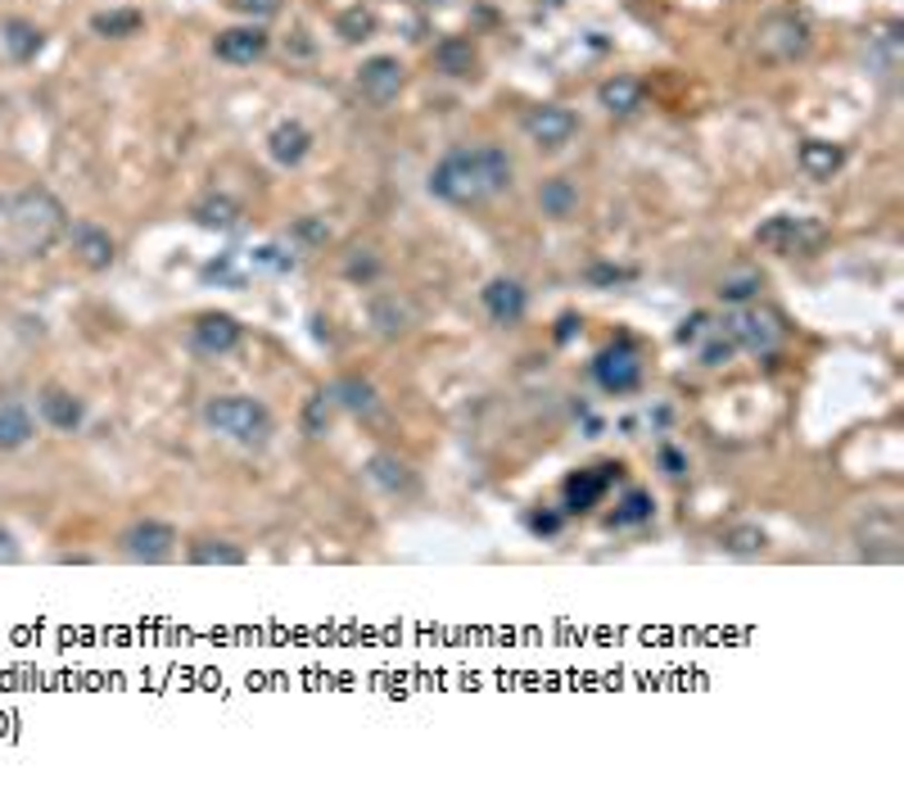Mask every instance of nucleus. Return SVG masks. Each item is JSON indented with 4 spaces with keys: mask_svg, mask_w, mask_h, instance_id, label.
<instances>
[{
    "mask_svg": "<svg viewBox=\"0 0 904 792\" xmlns=\"http://www.w3.org/2000/svg\"><path fill=\"white\" fill-rule=\"evenodd\" d=\"M525 304H529V295H525V286L511 281V277H494L489 286H484V308H489V317H494L498 326L520 321V317H525Z\"/></svg>",
    "mask_w": 904,
    "mask_h": 792,
    "instance_id": "nucleus-17",
    "label": "nucleus"
},
{
    "mask_svg": "<svg viewBox=\"0 0 904 792\" xmlns=\"http://www.w3.org/2000/svg\"><path fill=\"white\" fill-rule=\"evenodd\" d=\"M575 336V317H562V331H556V340H570Z\"/></svg>",
    "mask_w": 904,
    "mask_h": 792,
    "instance_id": "nucleus-47",
    "label": "nucleus"
},
{
    "mask_svg": "<svg viewBox=\"0 0 904 792\" xmlns=\"http://www.w3.org/2000/svg\"><path fill=\"white\" fill-rule=\"evenodd\" d=\"M249 258H254V268H262V273H290L295 268V254H286L281 245H262Z\"/></svg>",
    "mask_w": 904,
    "mask_h": 792,
    "instance_id": "nucleus-36",
    "label": "nucleus"
},
{
    "mask_svg": "<svg viewBox=\"0 0 904 792\" xmlns=\"http://www.w3.org/2000/svg\"><path fill=\"white\" fill-rule=\"evenodd\" d=\"M525 131H529V141L538 150H562L579 131V118L570 109H562V105H538V109L525 113Z\"/></svg>",
    "mask_w": 904,
    "mask_h": 792,
    "instance_id": "nucleus-10",
    "label": "nucleus"
},
{
    "mask_svg": "<svg viewBox=\"0 0 904 792\" xmlns=\"http://www.w3.org/2000/svg\"><path fill=\"white\" fill-rule=\"evenodd\" d=\"M634 273H624V268H593V281H629Z\"/></svg>",
    "mask_w": 904,
    "mask_h": 792,
    "instance_id": "nucleus-46",
    "label": "nucleus"
},
{
    "mask_svg": "<svg viewBox=\"0 0 904 792\" xmlns=\"http://www.w3.org/2000/svg\"><path fill=\"white\" fill-rule=\"evenodd\" d=\"M755 240L764 245V249H774V254H809L814 245H823V227L818 222H809V218H769L759 231H755Z\"/></svg>",
    "mask_w": 904,
    "mask_h": 792,
    "instance_id": "nucleus-7",
    "label": "nucleus"
},
{
    "mask_svg": "<svg viewBox=\"0 0 904 792\" xmlns=\"http://www.w3.org/2000/svg\"><path fill=\"white\" fill-rule=\"evenodd\" d=\"M122 553L131 557V562H146V566H155V562H168L172 557V548H177V531L168 521H131L127 531H122Z\"/></svg>",
    "mask_w": 904,
    "mask_h": 792,
    "instance_id": "nucleus-6",
    "label": "nucleus"
},
{
    "mask_svg": "<svg viewBox=\"0 0 904 792\" xmlns=\"http://www.w3.org/2000/svg\"><path fill=\"white\" fill-rule=\"evenodd\" d=\"M376 268L380 263L371 258V249H354V258H349V277L358 281V277H376Z\"/></svg>",
    "mask_w": 904,
    "mask_h": 792,
    "instance_id": "nucleus-41",
    "label": "nucleus"
},
{
    "mask_svg": "<svg viewBox=\"0 0 904 792\" xmlns=\"http://www.w3.org/2000/svg\"><path fill=\"white\" fill-rule=\"evenodd\" d=\"M619 476L615 462H602V467H588V472H575L566 481V512H593L597 498L610 489V481Z\"/></svg>",
    "mask_w": 904,
    "mask_h": 792,
    "instance_id": "nucleus-15",
    "label": "nucleus"
},
{
    "mask_svg": "<svg viewBox=\"0 0 904 792\" xmlns=\"http://www.w3.org/2000/svg\"><path fill=\"white\" fill-rule=\"evenodd\" d=\"M755 290H759V277H755V273H737V277H724V281H719V299H724V304H746Z\"/></svg>",
    "mask_w": 904,
    "mask_h": 792,
    "instance_id": "nucleus-35",
    "label": "nucleus"
},
{
    "mask_svg": "<svg viewBox=\"0 0 904 792\" xmlns=\"http://www.w3.org/2000/svg\"><path fill=\"white\" fill-rule=\"evenodd\" d=\"M733 349H737V345H733V336H728V331H715V336L702 345V354H697V358H702V367H724V363L733 358Z\"/></svg>",
    "mask_w": 904,
    "mask_h": 792,
    "instance_id": "nucleus-37",
    "label": "nucleus"
},
{
    "mask_svg": "<svg viewBox=\"0 0 904 792\" xmlns=\"http://www.w3.org/2000/svg\"><path fill=\"white\" fill-rule=\"evenodd\" d=\"M860 553L873 557V562H895L900 557V516L895 507H873L864 521H860Z\"/></svg>",
    "mask_w": 904,
    "mask_h": 792,
    "instance_id": "nucleus-8",
    "label": "nucleus"
},
{
    "mask_svg": "<svg viewBox=\"0 0 904 792\" xmlns=\"http://www.w3.org/2000/svg\"><path fill=\"white\" fill-rule=\"evenodd\" d=\"M652 512H656L652 494H647V489H629V494L619 498V507H615L610 525H643V521H652Z\"/></svg>",
    "mask_w": 904,
    "mask_h": 792,
    "instance_id": "nucleus-31",
    "label": "nucleus"
},
{
    "mask_svg": "<svg viewBox=\"0 0 904 792\" xmlns=\"http://www.w3.org/2000/svg\"><path fill=\"white\" fill-rule=\"evenodd\" d=\"M330 394L321 389V394H312V399H308V408H304V430L308 435H326V426H330Z\"/></svg>",
    "mask_w": 904,
    "mask_h": 792,
    "instance_id": "nucleus-34",
    "label": "nucleus"
},
{
    "mask_svg": "<svg viewBox=\"0 0 904 792\" xmlns=\"http://www.w3.org/2000/svg\"><path fill=\"white\" fill-rule=\"evenodd\" d=\"M407 321H411V313H407L394 295H376V299H371V326H376L380 336H403Z\"/></svg>",
    "mask_w": 904,
    "mask_h": 792,
    "instance_id": "nucleus-28",
    "label": "nucleus"
},
{
    "mask_svg": "<svg viewBox=\"0 0 904 792\" xmlns=\"http://www.w3.org/2000/svg\"><path fill=\"white\" fill-rule=\"evenodd\" d=\"M842 164H846V150L837 141H805L801 146V168L809 177H818V181H827L832 172H842Z\"/></svg>",
    "mask_w": 904,
    "mask_h": 792,
    "instance_id": "nucleus-24",
    "label": "nucleus"
},
{
    "mask_svg": "<svg viewBox=\"0 0 904 792\" xmlns=\"http://www.w3.org/2000/svg\"><path fill=\"white\" fill-rule=\"evenodd\" d=\"M593 376H597V385H602L606 394H629V389L643 385V358H638V349H634L629 340H615L610 349L597 354Z\"/></svg>",
    "mask_w": 904,
    "mask_h": 792,
    "instance_id": "nucleus-5",
    "label": "nucleus"
},
{
    "mask_svg": "<svg viewBox=\"0 0 904 792\" xmlns=\"http://www.w3.org/2000/svg\"><path fill=\"white\" fill-rule=\"evenodd\" d=\"M358 87H362L367 100L389 105V100L403 91V63H398L394 55H376V59H367L362 69H358Z\"/></svg>",
    "mask_w": 904,
    "mask_h": 792,
    "instance_id": "nucleus-14",
    "label": "nucleus"
},
{
    "mask_svg": "<svg viewBox=\"0 0 904 792\" xmlns=\"http://www.w3.org/2000/svg\"><path fill=\"white\" fill-rule=\"evenodd\" d=\"M141 28H146V14H141V10H100V14H91V32H96V37H109V41L136 37Z\"/></svg>",
    "mask_w": 904,
    "mask_h": 792,
    "instance_id": "nucleus-27",
    "label": "nucleus"
},
{
    "mask_svg": "<svg viewBox=\"0 0 904 792\" xmlns=\"http://www.w3.org/2000/svg\"><path fill=\"white\" fill-rule=\"evenodd\" d=\"M724 326H728L733 345H742V349H751V354H769V349L778 345V336H783L778 317L764 313V308H737Z\"/></svg>",
    "mask_w": 904,
    "mask_h": 792,
    "instance_id": "nucleus-9",
    "label": "nucleus"
},
{
    "mask_svg": "<svg viewBox=\"0 0 904 792\" xmlns=\"http://www.w3.org/2000/svg\"><path fill=\"white\" fill-rule=\"evenodd\" d=\"M529 525H534L538 535H556V531H562V516H552V512H534V516H529Z\"/></svg>",
    "mask_w": 904,
    "mask_h": 792,
    "instance_id": "nucleus-45",
    "label": "nucleus"
},
{
    "mask_svg": "<svg viewBox=\"0 0 904 792\" xmlns=\"http://www.w3.org/2000/svg\"><path fill=\"white\" fill-rule=\"evenodd\" d=\"M190 562L195 566H245V553L236 544H222V539H199L190 548Z\"/></svg>",
    "mask_w": 904,
    "mask_h": 792,
    "instance_id": "nucleus-30",
    "label": "nucleus"
},
{
    "mask_svg": "<svg viewBox=\"0 0 904 792\" xmlns=\"http://www.w3.org/2000/svg\"><path fill=\"white\" fill-rule=\"evenodd\" d=\"M240 336H245V326L231 317V313H199L195 317V326H190V340H195V349L199 354H231L236 345H240Z\"/></svg>",
    "mask_w": 904,
    "mask_h": 792,
    "instance_id": "nucleus-13",
    "label": "nucleus"
},
{
    "mask_svg": "<svg viewBox=\"0 0 904 792\" xmlns=\"http://www.w3.org/2000/svg\"><path fill=\"white\" fill-rule=\"evenodd\" d=\"M68 245H73V254L82 258V268H91V273L113 268V258H118V240L100 222H91V218L68 227Z\"/></svg>",
    "mask_w": 904,
    "mask_h": 792,
    "instance_id": "nucleus-11",
    "label": "nucleus"
},
{
    "mask_svg": "<svg viewBox=\"0 0 904 792\" xmlns=\"http://www.w3.org/2000/svg\"><path fill=\"white\" fill-rule=\"evenodd\" d=\"M814 46V28L805 14L796 10H774L755 23V55L764 63H792V59H805Z\"/></svg>",
    "mask_w": 904,
    "mask_h": 792,
    "instance_id": "nucleus-4",
    "label": "nucleus"
},
{
    "mask_svg": "<svg viewBox=\"0 0 904 792\" xmlns=\"http://www.w3.org/2000/svg\"><path fill=\"white\" fill-rule=\"evenodd\" d=\"M435 63H439V73H448V78H475L479 50H475L466 37H444V41L435 46Z\"/></svg>",
    "mask_w": 904,
    "mask_h": 792,
    "instance_id": "nucleus-21",
    "label": "nucleus"
},
{
    "mask_svg": "<svg viewBox=\"0 0 904 792\" xmlns=\"http://www.w3.org/2000/svg\"><path fill=\"white\" fill-rule=\"evenodd\" d=\"M32 435H37V422H32L28 404L6 394V399H0V453H14L23 444H32Z\"/></svg>",
    "mask_w": 904,
    "mask_h": 792,
    "instance_id": "nucleus-18",
    "label": "nucleus"
},
{
    "mask_svg": "<svg viewBox=\"0 0 904 792\" xmlns=\"http://www.w3.org/2000/svg\"><path fill=\"white\" fill-rule=\"evenodd\" d=\"M37 413H41V422L50 430H63V435L82 430V422H87V404L78 399L73 389H63V385H46L37 394Z\"/></svg>",
    "mask_w": 904,
    "mask_h": 792,
    "instance_id": "nucleus-12",
    "label": "nucleus"
},
{
    "mask_svg": "<svg viewBox=\"0 0 904 792\" xmlns=\"http://www.w3.org/2000/svg\"><path fill=\"white\" fill-rule=\"evenodd\" d=\"M0 263H19V254H14V222H10V195H0Z\"/></svg>",
    "mask_w": 904,
    "mask_h": 792,
    "instance_id": "nucleus-39",
    "label": "nucleus"
},
{
    "mask_svg": "<svg viewBox=\"0 0 904 792\" xmlns=\"http://www.w3.org/2000/svg\"><path fill=\"white\" fill-rule=\"evenodd\" d=\"M575 205H579V190H575V181H566V177H552V181H543V186H538V209H543L547 218H570V214H575Z\"/></svg>",
    "mask_w": 904,
    "mask_h": 792,
    "instance_id": "nucleus-26",
    "label": "nucleus"
},
{
    "mask_svg": "<svg viewBox=\"0 0 904 792\" xmlns=\"http://www.w3.org/2000/svg\"><path fill=\"white\" fill-rule=\"evenodd\" d=\"M23 557V548H19V539L6 531V525H0V566H14Z\"/></svg>",
    "mask_w": 904,
    "mask_h": 792,
    "instance_id": "nucleus-42",
    "label": "nucleus"
},
{
    "mask_svg": "<svg viewBox=\"0 0 904 792\" xmlns=\"http://www.w3.org/2000/svg\"><path fill=\"white\" fill-rule=\"evenodd\" d=\"M330 394H335V399L349 408V413H371V408H376V385H371V380H358V376H344Z\"/></svg>",
    "mask_w": 904,
    "mask_h": 792,
    "instance_id": "nucleus-29",
    "label": "nucleus"
},
{
    "mask_svg": "<svg viewBox=\"0 0 904 792\" xmlns=\"http://www.w3.org/2000/svg\"><path fill=\"white\" fill-rule=\"evenodd\" d=\"M227 6L245 19H271V14H281L286 0H227Z\"/></svg>",
    "mask_w": 904,
    "mask_h": 792,
    "instance_id": "nucleus-40",
    "label": "nucleus"
},
{
    "mask_svg": "<svg viewBox=\"0 0 904 792\" xmlns=\"http://www.w3.org/2000/svg\"><path fill=\"white\" fill-rule=\"evenodd\" d=\"M715 331V317L711 313H692L683 326H678V345H702V336Z\"/></svg>",
    "mask_w": 904,
    "mask_h": 792,
    "instance_id": "nucleus-38",
    "label": "nucleus"
},
{
    "mask_svg": "<svg viewBox=\"0 0 904 792\" xmlns=\"http://www.w3.org/2000/svg\"><path fill=\"white\" fill-rule=\"evenodd\" d=\"M203 422L236 444H267L271 439V413L258 399H245V394H218V399H208Z\"/></svg>",
    "mask_w": 904,
    "mask_h": 792,
    "instance_id": "nucleus-3",
    "label": "nucleus"
},
{
    "mask_svg": "<svg viewBox=\"0 0 904 792\" xmlns=\"http://www.w3.org/2000/svg\"><path fill=\"white\" fill-rule=\"evenodd\" d=\"M299 236H304V240H312V245H326V240H330V227H326V222H317V218H304V222H299Z\"/></svg>",
    "mask_w": 904,
    "mask_h": 792,
    "instance_id": "nucleus-44",
    "label": "nucleus"
},
{
    "mask_svg": "<svg viewBox=\"0 0 904 792\" xmlns=\"http://www.w3.org/2000/svg\"><path fill=\"white\" fill-rule=\"evenodd\" d=\"M308 150H312V131H308L304 122L286 118V122H276V127H271L267 155H271L276 164H281V168H299V164L308 159Z\"/></svg>",
    "mask_w": 904,
    "mask_h": 792,
    "instance_id": "nucleus-16",
    "label": "nucleus"
},
{
    "mask_svg": "<svg viewBox=\"0 0 904 792\" xmlns=\"http://www.w3.org/2000/svg\"><path fill=\"white\" fill-rule=\"evenodd\" d=\"M335 32H339L344 41H367V37H376V14H371L367 6H349V10L339 14Z\"/></svg>",
    "mask_w": 904,
    "mask_h": 792,
    "instance_id": "nucleus-32",
    "label": "nucleus"
},
{
    "mask_svg": "<svg viewBox=\"0 0 904 792\" xmlns=\"http://www.w3.org/2000/svg\"><path fill=\"white\" fill-rule=\"evenodd\" d=\"M660 472H665V476H674V481H678V476H683V472H687V457H683V453H678V448H660Z\"/></svg>",
    "mask_w": 904,
    "mask_h": 792,
    "instance_id": "nucleus-43",
    "label": "nucleus"
},
{
    "mask_svg": "<svg viewBox=\"0 0 904 792\" xmlns=\"http://www.w3.org/2000/svg\"><path fill=\"white\" fill-rule=\"evenodd\" d=\"M10 222H14V254H19V263L46 258L68 236V209L59 205V195L46 190V186L10 190Z\"/></svg>",
    "mask_w": 904,
    "mask_h": 792,
    "instance_id": "nucleus-2",
    "label": "nucleus"
},
{
    "mask_svg": "<svg viewBox=\"0 0 904 792\" xmlns=\"http://www.w3.org/2000/svg\"><path fill=\"white\" fill-rule=\"evenodd\" d=\"M190 218H195L203 231H236V227H240V205L227 200V195H208V200L195 205Z\"/></svg>",
    "mask_w": 904,
    "mask_h": 792,
    "instance_id": "nucleus-23",
    "label": "nucleus"
},
{
    "mask_svg": "<svg viewBox=\"0 0 904 792\" xmlns=\"http://www.w3.org/2000/svg\"><path fill=\"white\" fill-rule=\"evenodd\" d=\"M213 50H218V59H227V63H254V59L267 55V32L254 28V23H249V28H227V32H218Z\"/></svg>",
    "mask_w": 904,
    "mask_h": 792,
    "instance_id": "nucleus-19",
    "label": "nucleus"
},
{
    "mask_svg": "<svg viewBox=\"0 0 904 792\" xmlns=\"http://www.w3.org/2000/svg\"><path fill=\"white\" fill-rule=\"evenodd\" d=\"M516 177V164L503 146H457L439 159V168L430 172V190L439 195L444 205H457V209H470V205H484L503 195Z\"/></svg>",
    "mask_w": 904,
    "mask_h": 792,
    "instance_id": "nucleus-1",
    "label": "nucleus"
},
{
    "mask_svg": "<svg viewBox=\"0 0 904 792\" xmlns=\"http://www.w3.org/2000/svg\"><path fill=\"white\" fill-rule=\"evenodd\" d=\"M0 41H6L10 59L32 63V59L41 55V46H46V32H41L32 19H6V23H0Z\"/></svg>",
    "mask_w": 904,
    "mask_h": 792,
    "instance_id": "nucleus-20",
    "label": "nucleus"
},
{
    "mask_svg": "<svg viewBox=\"0 0 904 792\" xmlns=\"http://www.w3.org/2000/svg\"><path fill=\"white\" fill-rule=\"evenodd\" d=\"M597 100L606 113H638L643 109V87L634 78H606L597 87Z\"/></svg>",
    "mask_w": 904,
    "mask_h": 792,
    "instance_id": "nucleus-25",
    "label": "nucleus"
},
{
    "mask_svg": "<svg viewBox=\"0 0 904 792\" xmlns=\"http://www.w3.org/2000/svg\"><path fill=\"white\" fill-rule=\"evenodd\" d=\"M764 544H769V539H764L759 525H737V531H728V535H724V548H728V553H742V557L764 553Z\"/></svg>",
    "mask_w": 904,
    "mask_h": 792,
    "instance_id": "nucleus-33",
    "label": "nucleus"
},
{
    "mask_svg": "<svg viewBox=\"0 0 904 792\" xmlns=\"http://www.w3.org/2000/svg\"><path fill=\"white\" fill-rule=\"evenodd\" d=\"M367 472H371V481H376L385 494H411V489H416L411 467H407L403 457H394V453H376V457L367 462Z\"/></svg>",
    "mask_w": 904,
    "mask_h": 792,
    "instance_id": "nucleus-22",
    "label": "nucleus"
}]
</instances>
